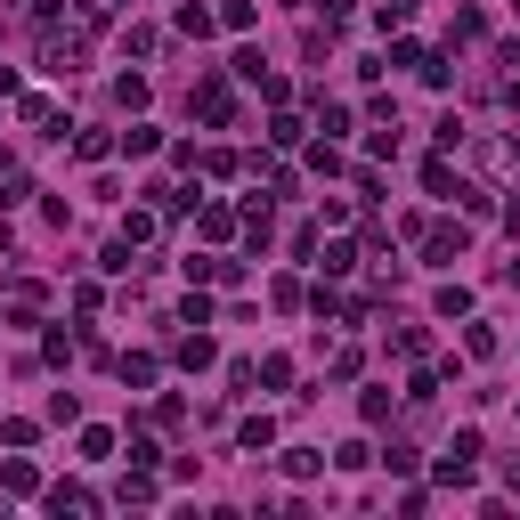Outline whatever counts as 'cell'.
<instances>
[{
  "label": "cell",
  "instance_id": "cell-11",
  "mask_svg": "<svg viewBox=\"0 0 520 520\" xmlns=\"http://www.w3.org/2000/svg\"><path fill=\"white\" fill-rule=\"evenodd\" d=\"M0 488H9V496H41V472L17 455V464H0Z\"/></svg>",
  "mask_w": 520,
  "mask_h": 520
},
{
  "label": "cell",
  "instance_id": "cell-19",
  "mask_svg": "<svg viewBox=\"0 0 520 520\" xmlns=\"http://www.w3.org/2000/svg\"><path fill=\"white\" fill-rule=\"evenodd\" d=\"M114 147H122V139H106V130H82V139H74V155H82V163H106Z\"/></svg>",
  "mask_w": 520,
  "mask_h": 520
},
{
  "label": "cell",
  "instance_id": "cell-12",
  "mask_svg": "<svg viewBox=\"0 0 520 520\" xmlns=\"http://www.w3.org/2000/svg\"><path fill=\"white\" fill-rule=\"evenodd\" d=\"M41 301H49L41 285H9V317H17V325H33V317H41Z\"/></svg>",
  "mask_w": 520,
  "mask_h": 520
},
{
  "label": "cell",
  "instance_id": "cell-28",
  "mask_svg": "<svg viewBox=\"0 0 520 520\" xmlns=\"http://www.w3.org/2000/svg\"><path fill=\"white\" fill-rule=\"evenodd\" d=\"M269 301H277V309H285V317H293V309H301V301H309V293H301V285H293V277H277V285H269Z\"/></svg>",
  "mask_w": 520,
  "mask_h": 520
},
{
  "label": "cell",
  "instance_id": "cell-4",
  "mask_svg": "<svg viewBox=\"0 0 520 520\" xmlns=\"http://www.w3.org/2000/svg\"><path fill=\"white\" fill-rule=\"evenodd\" d=\"M49 512H57V520H90V512H98V496H90L82 480H57V488H49Z\"/></svg>",
  "mask_w": 520,
  "mask_h": 520
},
{
  "label": "cell",
  "instance_id": "cell-9",
  "mask_svg": "<svg viewBox=\"0 0 520 520\" xmlns=\"http://www.w3.org/2000/svg\"><path fill=\"white\" fill-rule=\"evenodd\" d=\"M195 228H204V236H212V244H228V236H236V228H244V220H236V212H228V204H204V212H195Z\"/></svg>",
  "mask_w": 520,
  "mask_h": 520
},
{
  "label": "cell",
  "instance_id": "cell-22",
  "mask_svg": "<svg viewBox=\"0 0 520 520\" xmlns=\"http://www.w3.org/2000/svg\"><path fill=\"white\" fill-rule=\"evenodd\" d=\"M122 49H130V57H155V49H163V33H155V25H130V33H122Z\"/></svg>",
  "mask_w": 520,
  "mask_h": 520
},
{
  "label": "cell",
  "instance_id": "cell-18",
  "mask_svg": "<svg viewBox=\"0 0 520 520\" xmlns=\"http://www.w3.org/2000/svg\"><path fill=\"white\" fill-rule=\"evenodd\" d=\"M122 382H130V390H155V358L130 350V358H122Z\"/></svg>",
  "mask_w": 520,
  "mask_h": 520
},
{
  "label": "cell",
  "instance_id": "cell-14",
  "mask_svg": "<svg viewBox=\"0 0 520 520\" xmlns=\"http://www.w3.org/2000/svg\"><path fill=\"white\" fill-rule=\"evenodd\" d=\"M114 504H155V480L130 464V472H122V488H114Z\"/></svg>",
  "mask_w": 520,
  "mask_h": 520
},
{
  "label": "cell",
  "instance_id": "cell-17",
  "mask_svg": "<svg viewBox=\"0 0 520 520\" xmlns=\"http://www.w3.org/2000/svg\"><path fill=\"white\" fill-rule=\"evenodd\" d=\"M171 25H179V33H187V41H204V33H212V25H220V17H212V9H195V0H187V9H179V17H171Z\"/></svg>",
  "mask_w": 520,
  "mask_h": 520
},
{
  "label": "cell",
  "instance_id": "cell-15",
  "mask_svg": "<svg viewBox=\"0 0 520 520\" xmlns=\"http://www.w3.org/2000/svg\"><path fill=\"white\" fill-rule=\"evenodd\" d=\"M155 147H163L155 122H130V130H122V155H155Z\"/></svg>",
  "mask_w": 520,
  "mask_h": 520
},
{
  "label": "cell",
  "instance_id": "cell-1",
  "mask_svg": "<svg viewBox=\"0 0 520 520\" xmlns=\"http://www.w3.org/2000/svg\"><path fill=\"white\" fill-rule=\"evenodd\" d=\"M82 65H90V33H82V25H74V33H41V74H65V82H74Z\"/></svg>",
  "mask_w": 520,
  "mask_h": 520
},
{
  "label": "cell",
  "instance_id": "cell-26",
  "mask_svg": "<svg viewBox=\"0 0 520 520\" xmlns=\"http://www.w3.org/2000/svg\"><path fill=\"white\" fill-rule=\"evenodd\" d=\"M431 309H439V317H464V309H472V293H464V285H439V301H431Z\"/></svg>",
  "mask_w": 520,
  "mask_h": 520
},
{
  "label": "cell",
  "instance_id": "cell-5",
  "mask_svg": "<svg viewBox=\"0 0 520 520\" xmlns=\"http://www.w3.org/2000/svg\"><path fill=\"white\" fill-rule=\"evenodd\" d=\"M17 114H25V130H41V139H65V106L57 98H17Z\"/></svg>",
  "mask_w": 520,
  "mask_h": 520
},
{
  "label": "cell",
  "instance_id": "cell-6",
  "mask_svg": "<svg viewBox=\"0 0 520 520\" xmlns=\"http://www.w3.org/2000/svg\"><path fill=\"white\" fill-rule=\"evenodd\" d=\"M171 358H179L187 374H204V366H212L220 350H212V334H204V325H195V334H179V350H171Z\"/></svg>",
  "mask_w": 520,
  "mask_h": 520
},
{
  "label": "cell",
  "instance_id": "cell-10",
  "mask_svg": "<svg viewBox=\"0 0 520 520\" xmlns=\"http://www.w3.org/2000/svg\"><path fill=\"white\" fill-rule=\"evenodd\" d=\"M325 464H334V455H325V447H285V472H293V480H317Z\"/></svg>",
  "mask_w": 520,
  "mask_h": 520
},
{
  "label": "cell",
  "instance_id": "cell-2",
  "mask_svg": "<svg viewBox=\"0 0 520 520\" xmlns=\"http://www.w3.org/2000/svg\"><path fill=\"white\" fill-rule=\"evenodd\" d=\"M415 244H423V260H431V269H455V260L472 252V228H464V220H431Z\"/></svg>",
  "mask_w": 520,
  "mask_h": 520
},
{
  "label": "cell",
  "instance_id": "cell-20",
  "mask_svg": "<svg viewBox=\"0 0 520 520\" xmlns=\"http://www.w3.org/2000/svg\"><path fill=\"white\" fill-rule=\"evenodd\" d=\"M317 269H325V277H350V269H358V244H325Z\"/></svg>",
  "mask_w": 520,
  "mask_h": 520
},
{
  "label": "cell",
  "instance_id": "cell-21",
  "mask_svg": "<svg viewBox=\"0 0 520 520\" xmlns=\"http://www.w3.org/2000/svg\"><path fill=\"white\" fill-rule=\"evenodd\" d=\"M390 350H399V358H423V350H431V334H423V325H399V334H390Z\"/></svg>",
  "mask_w": 520,
  "mask_h": 520
},
{
  "label": "cell",
  "instance_id": "cell-7",
  "mask_svg": "<svg viewBox=\"0 0 520 520\" xmlns=\"http://www.w3.org/2000/svg\"><path fill=\"white\" fill-rule=\"evenodd\" d=\"M236 447H244V455H260V447H277V423H269V415H244V423H236Z\"/></svg>",
  "mask_w": 520,
  "mask_h": 520
},
{
  "label": "cell",
  "instance_id": "cell-16",
  "mask_svg": "<svg viewBox=\"0 0 520 520\" xmlns=\"http://www.w3.org/2000/svg\"><path fill=\"white\" fill-rule=\"evenodd\" d=\"M480 163H488V171H520V139H488Z\"/></svg>",
  "mask_w": 520,
  "mask_h": 520
},
{
  "label": "cell",
  "instance_id": "cell-25",
  "mask_svg": "<svg viewBox=\"0 0 520 520\" xmlns=\"http://www.w3.org/2000/svg\"><path fill=\"white\" fill-rule=\"evenodd\" d=\"M480 33H488V17H480V9H455V33H447V41H480Z\"/></svg>",
  "mask_w": 520,
  "mask_h": 520
},
{
  "label": "cell",
  "instance_id": "cell-27",
  "mask_svg": "<svg viewBox=\"0 0 520 520\" xmlns=\"http://www.w3.org/2000/svg\"><path fill=\"white\" fill-rule=\"evenodd\" d=\"M423 187H431V195H455V171H447V163L431 155V163H423Z\"/></svg>",
  "mask_w": 520,
  "mask_h": 520
},
{
  "label": "cell",
  "instance_id": "cell-23",
  "mask_svg": "<svg viewBox=\"0 0 520 520\" xmlns=\"http://www.w3.org/2000/svg\"><path fill=\"white\" fill-rule=\"evenodd\" d=\"M455 204H464L472 220H488V212H496V195H488V187H455Z\"/></svg>",
  "mask_w": 520,
  "mask_h": 520
},
{
  "label": "cell",
  "instance_id": "cell-31",
  "mask_svg": "<svg viewBox=\"0 0 520 520\" xmlns=\"http://www.w3.org/2000/svg\"><path fill=\"white\" fill-rule=\"evenodd\" d=\"M358 9V0H325V25H334V17H350Z\"/></svg>",
  "mask_w": 520,
  "mask_h": 520
},
{
  "label": "cell",
  "instance_id": "cell-32",
  "mask_svg": "<svg viewBox=\"0 0 520 520\" xmlns=\"http://www.w3.org/2000/svg\"><path fill=\"white\" fill-rule=\"evenodd\" d=\"M504 285H520V260H512V269H504Z\"/></svg>",
  "mask_w": 520,
  "mask_h": 520
},
{
  "label": "cell",
  "instance_id": "cell-3",
  "mask_svg": "<svg viewBox=\"0 0 520 520\" xmlns=\"http://www.w3.org/2000/svg\"><path fill=\"white\" fill-rule=\"evenodd\" d=\"M195 114H204L212 130H228V122H236V98H228V82H220V74L195 82Z\"/></svg>",
  "mask_w": 520,
  "mask_h": 520
},
{
  "label": "cell",
  "instance_id": "cell-24",
  "mask_svg": "<svg viewBox=\"0 0 520 520\" xmlns=\"http://www.w3.org/2000/svg\"><path fill=\"white\" fill-rule=\"evenodd\" d=\"M334 464H342V472H366V464H374V447H366V439H350V447H334Z\"/></svg>",
  "mask_w": 520,
  "mask_h": 520
},
{
  "label": "cell",
  "instance_id": "cell-8",
  "mask_svg": "<svg viewBox=\"0 0 520 520\" xmlns=\"http://www.w3.org/2000/svg\"><path fill=\"white\" fill-rule=\"evenodd\" d=\"M25 195H33L25 163H9V155H0V212H9V204H25Z\"/></svg>",
  "mask_w": 520,
  "mask_h": 520
},
{
  "label": "cell",
  "instance_id": "cell-33",
  "mask_svg": "<svg viewBox=\"0 0 520 520\" xmlns=\"http://www.w3.org/2000/svg\"><path fill=\"white\" fill-rule=\"evenodd\" d=\"M504 220H512V228H520V204H512V212H504Z\"/></svg>",
  "mask_w": 520,
  "mask_h": 520
},
{
  "label": "cell",
  "instance_id": "cell-13",
  "mask_svg": "<svg viewBox=\"0 0 520 520\" xmlns=\"http://www.w3.org/2000/svg\"><path fill=\"white\" fill-rule=\"evenodd\" d=\"M269 236H277V220H269V204H252V212H244V244H252V252H269Z\"/></svg>",
  "mask_w": 520,
  "mask_h": 520
},
{
  "label": "cell",
  "instance_id": "cell-30",
  "mask_svg": "<svg viewBox=\"0 0 520 520\" xmlns=\"http://www.w3.org/2000/svg\"><path fill=\"white\" fill-rule=\"evenodd\" d=\"M504 488H512V496H520V455H504Z\"/></svg>",
  "mask_w": 520,
  "mask_h": 520
},
{
  "label": "cell",
  "instance_id": "cell-29",
  "mask_svg": "<svg viewBox=\"0 0 520 520\" xmlns=\"http://www.w3.org/2000/svg\"><path fill=\"white\" fill-rule=\"evenodd\" d=\"M17 9H25V17H33V25H49V17H57V9H65V0H17Z\"/></svg>",
  "mask_w": 520,
  "mask_h": 520
}]
</instances>
